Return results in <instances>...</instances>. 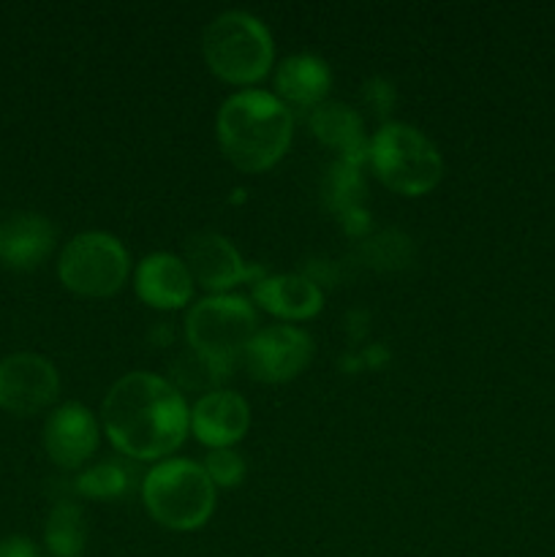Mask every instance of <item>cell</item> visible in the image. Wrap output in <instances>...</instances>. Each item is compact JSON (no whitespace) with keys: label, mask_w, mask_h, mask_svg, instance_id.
<instances>
[{"label":"cell","mask_w":555,"mask_h":557,"mask_svg":"<svg viewBox=\"0 0 555 557\" xmlns=\"http://www.w3.org/2000/svg\"><path fill=\"white\" fill-rule=\"evenodd\" d=\"M44 544L52 557H82L87 547L85 511L74 500H60L52 506L44 528Z\"/></svg>","instance_id":"obj_18"},{"label":"cell","mask_w":555,"mask_h":557,"mask_svg":"<svg viewBox=\"0 0 555 557\" xmlns=\"http://www.w3.org/2000/svg\"><path fill=\"white\" fill-rule=\"evenodd\" d=\"M136 297L158 310H180L194 297V277L183 256L150 253L139 261L134 275Z\"/></svg>","instance_id":"obj_13"},{"label":"cell","mask_w":555,"mask_h":557,"mask_svg":"<svg viewBox=\"0 0 555 557\" xmlns=\"http://www.w3.org/2000/svg\"><path fill=\"white\" fill-rule=\"evenodd\" d=\"M131 275V253L114 234H76L60 250L58 277L69 292L87 299L118 294Z\"/></svg>","instance_id":"obj_7"},{"label":"cell","mask_w":555,"mask_h":557,"mask_svg":"<svg viewBox=\"0 0 555 557\" xmlns=\"http://www.w3.org/2000/svg\"><path fill=\"white\" fill-rule=\"evenodd\" d=\"M0 557H41L36 544L25 536H9L0 542Z\"/></svg>","instance_id":"obj_21"},{"label":"cell","mask_w":555,"mask_h":557,"mask_svg":"<svg viewBox=\"0 0 555 557\" xmlns=\"http://www.w3.org/2000/svg\"><path fill=\"white\" fill-rule=\"evenodd\" d=\"M254 302L281 321H310L324 308V294L310 277L283 272L254 283Z\"/></svg>","instance_id":"obj_14"},{"label":"cell","mask_w":555,"mask_h":557,"mask_svg":"<svg viewBox=\"0 0 555 557\" xmlns=\"http://www.w3.org/2000/svg\"><path fill=\"white\" fill-rule=\"evenodd\" d=\"M201 54L218 79L250 90V85L270 74L275 44L259 16L223 11L201 33Z\"/></svg>","instance_id":"obj_3"},{"label":"cell","mask_w":555,"mask_h":557,"mask_svg":"<svg viewBox=\"0 0 555 557\" xmlns=\"http://www.w3.org/2000/svg\"><path fill=\"white\" fill-rule=\"evenodd\" d=\"M201 468L210 476V482L223 490L239 487L245 479V460L234 449H210V455L205 457Z\"/></svg>","instance_id":"obj_20"},{"label":"cell","mask_w":555,"mask_h":557,"mask_svg":"<svg viewBox=\"0 0 555 557\" xmlns=\"http://www.w3.org/2000/svg\"><path fill=\"white\" fill-rule=\"evenodd\" d=\"M368 161L375 177L392 194L411 199L435 190L444 177V158L439 147L422 131L406 123L381 125L368 141Z\"/></svg>","instance_id":"obj_6"},{"label":"cell","mask_w":555,"mask_h":557,"mask_svg":"<svg viewBox=\"0 0 555 557\" xmlns=\"http://www.w3.org/2000/svg\"><path fill=\"white\" fill-rule=\"evenodd\" d=\"M215 134L223 156L234 169L259 174L286 156L294 136V114L275 92L250 87L221 103Z\"/></svg>","instance_id":"obj_2"},{"label":"cell","mask_w":555,"mask_h":557,"mask_svg":"<svg viewBox=\"0 0 555 557\" xmlns=\"http://www.w3.org/2000/svg\"><path fill=\"white\" fill-rule=\"evenodd\" d=\"M101 422L120 455L161 462L183 446L190 430V408L183 392L163 375L136 370L107 392Z\"/></svg>","instance_id":"obj_1"},{"label":"cell","mask_w":555,"mask_h":557,"mask_svg":"<svg viewBox=\"0 0 555 557\" xmlns=\"http://www.w3.org/2000/svg\"><path fill=\"white\" fill-rule=\"evenodd\" d=\"M76 493L92 500H114L128 490V471L118 462H98L85 468L74 482Z\"/></svg>","instance_id":"obj_19"},{"label":"cell","mask_w":555,"mask_h":557,"mask_svg":"<svg viewBox=\"0 0 555 557\" xmlns=\"http://www.w3.org/2000/svg\"><path fill=\"white\" fill-rule=\"evenodd\" d=\"M101 444V424L82 403H63L44 424V449L54 466L76 471L96 455Z\"/></svg>","instance_id":"obj_10"},{"label":"cell","mask_w":555,"mask_h":557,"mask_svg":"<svg viewBox=\"0 0 555 557\" xmlns=\"http://www.w3.org/2000/svg\"><path fill=\"white\" fill-rule=\"evenodd\" d=\"M183 261L194 283L210 294H229L234 286L256 275V270L245 267L239 250L215 232H199L188 237Z\"/></svg>","instance_id":"obj_11"},{"label":"cell","mask_w":555,"mask_h":557,"mask_svg":"<svg viewBox=\"0 0 555 557\" xmlns=\"http://www.w3.org/2000/svg\"><path fill=\"white\" fill-rule=\"evenodd\" d=\"M141 500L152 520L177 533L199 531L215 511V484L199 462L169 457L141 482Z\"/></svg>","instance_id":"obj_4"},{"label":"cell","mask_w":555,"mask_h":557,"mask_svg":"<svg viewBox=\"0 0 555 557\" xmlns=\"http://www.w3.org/2000/svg\"><path fill=\"white\" fill-rule=\"evenodd\" d=\"M54 248V226L44 215L22 212L3 226L0 259L14 270H36Z\"/></svg>","instance_id":"obj_16"},{"label":"cell","mask_w":555,"mask_h":557,"mask_svg":"<svg viewBox=\"0 0 555 557\" xmlns=\"http://www.w3.org/2000/svg\"><path fill=\"white\" fill-rule=\"evenodd\" d=\"M259 332V315L239 294H210L185 313V341L210 370H229L243 359Z\"/></svg>","instance_id":"obj_5"},{"label":"cell","mask_w":555,"mask_h":557,"mask_svg":"<svg viewBox=\"0 0 555 557\" xmlns=\"http://www.w3.org/2000/svg\"><path fill=\"white\" fill-rule=\"evenodd\" d=\"M58 368L41 354L20 351L0 359V408L14 417L41 413L58 400Z\"/></svg>","instance_id":"obj_9"},{"label":"cell","mask_w":555,"mask_h":557,"mask_svg":"<svg viewBox=\"0 0 555 557\" xmlns=\"http://www.w3.org/2000/svg\"><path fill=\"white\" fill-rule=\"evenodd\" d=\"M0 243H3V226H0Z\"/></svg>","instance_id":"obj_22"},{"label":"cell","mask_w":555,"mask_h":557,"mask_svg":"<svg viewBox=\"0 0 555 557\" xmlns=\"http://www.w3.org/2000/svg\"><path fill=\"white\" fill-rule=\"evenodd\" d=\"M250 428V406L229 389L207 392L190 408V433L210 449H232Z\"/></svg>","instance_id":"obj_12"},{"label":"cell","mask_w":555,"mask_h":557,"mask_svg":"<svg viewBox=\"0 0 555 557\" xmlns=\"http://www.w3.org/2000/svg\"><path fill=\"white\" fill-rule=\"evenodd\" d=\"M332 87L330 65L316 54H292L275 71V96L292 107L316 109L324 103Z\"/></svg>","instance_id":"obj_15"},{"label":"cell","mask_w":555,"mask_h":557,"mask_svg":"<svg viewBox=\"0 0 555 557\" xmlns=\"http://www.w3.org/2000/svg\"><path fill=\"white\" fill-rule=\"evenodd\" d=\"M313 359V337L299 326H264L243 354L245 370L261 384H286L305 373Z\"/></svg>","instance_id":"obj_8"},{"label":"cell","mask_w":555,"mask_h":557,"mask_svg":"<svg viewBox=\"0 0 555 557\" xmlns=\"http://www.w3.org/2000/svg\"><path fill=\"white\" fill-rule=\"evenodd\" d=\"M310 128L316 139L324 141L326 147H335L343 156V163L357 166L368 158V141L362 134V120L351 107L343 103H321L310 112Z\"/></svg>","instance_id":"obj_17"}]
</instances>
